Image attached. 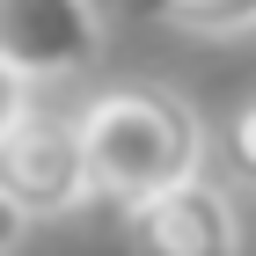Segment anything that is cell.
Here are the masks:
<instances>
[{
  "instance_id": "2",
  "label": "cell",
  "mask_w": 256,
  "mask_h": 256,
  "mask_svg": "<svg viewBox=\"0 0 256 256\" xmlns=\"http://www.w3.org/2000/svg\"><path fill=\"white\" fill-rule=\"evenodd\" d=\"M0 198L22 220H59L88 205V161H80V132L59 110H22L0 132Z\"/></svg>"
},
{
  "instance_id": "4",
  "label": "cell",
  "mask_w": 256,
  "mask_h": 256,
  "mask_svg": "<svg viewBox=\"0 0 256 256\" xmlns=\"http://www.w3.org/2000/svg\"><path fill=\"white\" fill-rule=\"evenodd\" d=\"M96 52H102V8L96 0H0V59L30 88L96 66Z\"/></svg>"
},
{
  "instance_id": "3",
  "label": "cell",
  "mask_w": 256,
  "mask_h": 256,
  "mask_svg": "<svg viewBox=\"0 0 256 256\" xmlns=\"http://www.w3.org/2000/svg\"><path fill=\"white\" fill-rule=\"evenodd\" d=\"M124 249L132 256H242V212L227 183L183 176L168 190L124 205Z\"/></svg>"
},
{
  "instance_id": "7",
  "label": "cell",
  "mask_w": 256,
  "mask_h": 256,
  "mask_svg": "<svg viewBox=\"0 0 256 256\" xmlns=\"http://www.w3.org/2000/svg\"><path fill=\"white\" fill-rule=\"evenodd\" d=\"M22 110H30V80H22V74H15V66L0 59V132H8V124H15V118H22Z\"/></svg>"
},
{
  "instance_id": "1",
  "label": "cell",
  "mask_w": 256,
  "mask_h": 256,
  "mask_svg": "<svg viewBox=\"0 0 256 256\" xmlns=\"http://www.w3.org/2000/svg\"><path fill=\"white\" fill-rule=\"evenodd\" d=\"M80 132V161H88V190L139 205V198L168 190L183 176H205V118L176 88H154V80H118V88H96V96L74 110Z\"/></svg>"
},
{
  "instance_id": "5",
  "label": "cell",
  "mask_w": 256,
  "mask_h": 256,
  "mask_svg": "<svg viewBox=\"0 0 256 256\" xmlns=\"http://www.w3.org/2000/svg\"><path fill=\"white\" fill-rule=\"evenodd\" d=\"M154 15L190 30V37H249L256 30V0H154Z\"/></svg>"
},
{
  "instance_id": "6",
  "label": "cell",
  "mask_w": 256,
  "mask_h": 256,
  "mask_svg": "<svg viewBox=\"0 0 256 256\" xmlns=\"http://www.w3.org/2000/svg\"><path fill=\"white\" fill-rule=\"evenodd\" d=\"M220 161L242 190H256V96H242L227 110V132H220Z\"/></svg>"
},
{
  "instance_id": "8",
  "label": "cell",
  "mask_w": 256,
  "mask_h": 256,
  "mask_svg": "<svg viewBox=\"0 0 256 256\" xmlns=\"http://www.w3.org/2000/svg\"><path fill=\"white\" fill-rule=\"evenodd\" d=\"M22 227H30V220H22L15 205H8V198H0V256H8V249H15V242H22Z\"/></svg>"
}]
</instances>
